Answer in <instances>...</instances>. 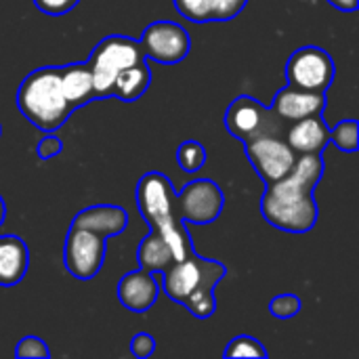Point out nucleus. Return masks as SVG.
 I'll use <instances>...</instances> for the list:
<instances>
[{
	"mask_svg": "<svg viewBox=\"0 0 359 359\" xmlns=\"http://www.w3.org/2000/svg\"><path fill=\"white\" fill-rule=\"evenodd\" d=\"M324 160L322 154L297 156L292 170L269 183L261 198L263 219L288 233H307L318 223V204L313 189L322 181Z\"/></svg>",
	"mask_w": 359,
	"mask_h": 359,
	"instance_id": "f257e3e1",
	"label": "nucleus"
},
{
	"mask_svg": "<svg viewBox=\"0 0 359 359\" xmlns=\"http://www.w3.org/2000/svg\"><path fill=\"white\" fill-rule=\"evenodd\" d=\"M162 276L166 297L183 305L194 318L206 320L217 311L215 288L227 276V267L219 261L202 259L191 250L183 261L172 263Z\"/></svg>",
	"mask_w": 359,
	"mask_h": 359,
	"instance_id": "f03ea898",
	"label": "nucleus"
},
{
	"mask_svg": "<svg viewBox=\"0 0 359 359\" xmlns=\"http://www.w3.org/2000/svg\"><path fill=\"white\" fill-rule=\"evenodd\" d=\"M175 200L177 194L166 175L147 172L139 179L135 202L141 217L147 221L154 233L166 240V244L175 255V261H183L194 250V244L187 229L183 227V221L177 215Z\"/></svg>",
	"mask_w": 359,
	"mask_h": 359,
	"instance_id": "7ed1b4c3",
	"label": "nucleus"
},
{
	"mask_svg": "<svg viewBox=\"0 0 359 359\" xmlns=\"http://www.w3.org/2000/svg\"><path fill=\"white\" fill-rule=\"evenodd\" d=\"M17 109L44 133H55L67 122L74 109L63 95L57 65L38 67L23 78L17 90Z\"/></svg>",
	"mask_w": 359,
	"mask_h": 359,
	"instance_id": "20e7f679",
	"label": "nucleus"
},
{
	"mask_svg": "<svg viewBox=\"0 0 359 359\" xmlns=\"http://www.w3.org/2000/svg\"><path fill=\"white\" fill-rule=\"evenodd\" d=\"M139 61H145V53L139 40L120 34L103 38L86 59V65L93 76L95 99L111 97L114 80L118 78V74Z\"/></svg>",
	"mask_w": 359,
	"mask_h": 359,
	"instance_id": "39448f33",
	"label": "nucleus"
},
{
	"mask_svg": "<svg viewBox=\"0 0 359 359\" xmlns=\"http://www.w3.org/2000/svg\"><path fill=\"white\" fill-rule=\"evenodd\" d=\"M286 128L288 126L263 130L242 141L246 158L250 160L252 168L267 185L286 177L297 162V154L286 141Z\"/></svg>",
	"mask_w": 359,
	"mask_h": 359,
	"instance_id": "423d86ee",
	"label": "nucleus"
},
{
	"mask_svg": "<svg viewBox=\"0 0 359 359\" xmlns=\"http://www.w3.org/2000/svg\"><path fill=\"white\" fill-rule=\"evenodd\" d=\"M107 238L95 233L86 227L69 225L63 246V265L69 276L76 280H93L99 276L105 252H107Z\"/></svg>",
	"mask_w": 359,
	"mask_h": 359,
	"instance_id": "0eeeda50",
	"label": "nucleus"
},
{
	"mask_svg": "<svg viewBox=\"0 0 359 359\" xmlns=\"http://www.w3.org/2000/svg\"><path fill=\"white\" fill-rule=\"evenodd\" d=\"M334 61L320 46H301L286 61V80L290 86L311 93H326L334 82Z\"/></svg>",
	"mask_w": 359,
	"mask_h": 359,
	"instance_id": "6e6552de",
	"label": "nucleus"
},
{
	"mask_svg": "<svg viewBox=\"0 0 359 359\" xmlns=\"http://www.w3.org/2000/svg\"><path fill=\"white\" fill-rule=\"evenodd\" d=\"M225 206V196L221 187L210 179H196L187 183L175 200L177 215L183 223L208 225L215 223Z\"/></svg>",
	"mask_w": 359,
	"mask_h": 359,
	"instance_id": "1a4fd4ad",
	"label": "nucleus"
},
{
	"mask_svg": "<svg viewBox=\"0 0 359 359\" xmlns=\"http://www.w3.org/2000/svg\"><path fill=\"white\" fill-rule=\"evenodd\" d=\"M145 59H151L162 65L181 63L191 48L189 34L183 25L172 21H154L149 23L139 40Z\"/></svg>",
	"mask_w": 359,
	"mask_h": 359,
	"instance_id": "9d476101",
	"label": "nucleus"
},
{
	"mask_svg": "<svg viewBox=\"0 0 359 359\" xmlns=\"http://www.w3.org/2000/svg\"><path fill=\"white\" fill-rule=\"evenodd\" d=\"M284 126H288V122L280 120L269 107H265L259 99L248 95L236 97L225 111V128L229 130L231 137L240 141H246L263 130L284 128Z\"/></svg>",
	"mask_w": 359,
	"mask_h": 359,
	"instance_id": "9b49d317",
	"label": "nucleus"
},
{
	"mask_svg": "<svg viewBox=\"0 0 359 359\" xmlns=\"http://www.w3.org/2000/svg\"><path fill=\"white\" fill-rule=\"evenodd\" d=\"M328 105V99H326V93H311V90H301V88H294L290 84H286L282 90H278V95L273 97V103H271V111L284 120V122H297L301 118H307V116H318L326 109Z\"/></svg>",
	"mask_w": 359,
	"mask_h": 359,
	"instance_id": "f8f14e48",
	"label": "nucleus"
},
{
	"mask_svg": "<svg viewBox=\"0 0 359 359\" xmlns=\"http://www.w3.org/2000/svg\"><path fill=\"white\" fill-rule=\"evenodd\" d=\"M118 301L133 313H147L158 301L160 286L151 271L139 267L118 282Z\"/></svg>",
	"mask_w": 359,
	"mask_h": 359,
	"instance_id": "ddd939ff",
	"label": "nucleus"
},
{
	"mask_svg": "<svg viewBox=\"0 0 359 359\" xmlns=\"http://www.w3.org/2000/svg\"><path fill=\"white\" fill-rule=\"evenodd\" d=\"M286 141L297 156L322 154L330 145V126L324 122L322 114L307 116L288 124Z\"/></svg>",
	"mask_w": 359,
	"mask_h": 359,
	"instance_id": "4468645a",
	"label": "nucleus"
},
{
	"mask_svg": "<svg viewBox=\"0 0 359 359\" xmlns=\"http://www.w3.org/2000/svg\"><path fill=\"white\" fill-rule=\"evenodd\" d=\"M172 2L177 13L194 23L229 21L238 17L248 4V0H172Z\"/></svg>",
	"mask_w": 359,
	"mask_h": 359,
	"instance_id": "2eb2a0df",
	"label": "nucleus"
},
{
	"mask_svg": "<svg viewBox=\"0 0 359 359\" xmlns=\"http://www.w3.org/2000/svg\"><path fill=\"white\" fill-rule=\"evenodd\" d=\"M72 225L86 227L95 233H101L103 238H114L128 227V212L114 204H97L80 210Z\"/></svg>",
	"mask_w": 359,
	"mask_h": 359,
	"instance_id": "dca6fc26",
	"label": "nucleus"
},
{
	"mask_svg": "<svg viewBox=\"0 0 359 359\" xmlns=\"http://www.w3.org/2000/svg\"><path fill=\"white\" fill-rule=\"evenodd\" d=\"M29 267V250L17 236H0V286L19 284Z\"/></svg>",
	"mask_w": 359,
	"mask_h": 359,
	"instance_id": "f3484780",
	"label": "nucleus"
},
{
	"mask_svg": "<svg viewBox=\"0 0 359 359\" xmlns=\"http://www.w3.org/2000/svg\"><path fill=\"white\" fill-rule=\"evenodd\" d=\"M59 74H61L63 95H65V99H67V103L72 105L74 111L95 99V95H93V76H90V69H88L86 61L84 63L61 65Z\"/></svg>",
	"mask_w": 359,
	"mask_h": 359,
	"instance_id": "a211bd4d",
	"label": "nucleus"
},
{
	"mask_svg": "<svg viewBox=\"0 0 359 359\" xmlns=\"http://www.w3.org/2000/svg\"><path fill=\"white\" fill-rule=\"evenodd\" d=\"M149 84H151V72H149V65L145 59V61H139L118 74V78L114 80L111 97H116L120 101H137L139 97H143L147 93Z\"/></svg>",
	"mask_w": 359,
	"mask_h": 359,
	"instance_id": "6ab92c4d",
	"label": "nucleus"
},
{
	"mask_svg": "<svg viewBox=\"0 0 359 359\" xmlns=\"http://www.w3.org/2000/svg\"><path fill=\"white\" fill-rule=\"evenodd\" d=\"M137 261L139 267L151 271V273H164L175 261V255L170 250V246L166 244V240L154 231H149L143 242L137 248Z\"/></svg>",
	"mask_w": 359,
	"mask_h": 359,
	"instance_id": "aec40b11",
	"label": "nucleus"
},
{
	"mask_svg": "<svg viewBox=\"0 0 359 359\" xmlns=\"http://www.w3.org/2000/svg\"><path fill=\"white\" fill-rule=\"evenodd\" d=\"M177 164L181 166V170L194 175L198 172L204 164H206V149L200 141H183L177 149Z\"/></svg>",
	"mask_w": 359,
	"mask_h": 359,
	"instance_id": "412c9836",
	"label": "nucleus"
},
{
	"mask_svg": "<svg viewBox=\"0 0 359 359\" xmlns=\"http://www.w3.org/2000/svg\"><path fill=\"white\" fill-rule=\"evenodd\" d=\"M330 143L345 151V154H353L359 147V135H358V120H343L339 122L334 128H330Z\"/></svg>",
	"mask_w": 359,
	"mask_h": 359,
	"instance_id": "4be33fe9",
	"label": "nucleus"
},
{
	"mask_svg": "<svg viewBox=\"0 0 359 359\" xmlns=\"http://www.w3.org/2000/svg\"><path fill=\"white\" fill-rule=\"evenodd\" d=\"M225 358H255V359H265L267 358V349L263 347L261 341L252 339V337H236L229 341V345L223 351Z\"/></svg>",
	"mask_w": 359,
	"mask_h": 359,
	"instance_id": "5701e85b",
	"label": "nucleus"
},
{
	"mask_svg": "<svg viewBox=\"0 0 359 359\" xmlns=\"http://www.w3.org/2000/svg\"><path fill=\"white\" fill-rule=\"evenodd\" d=\"M269 313L278 320H290L301 313V299L297 294H278L269 301Z\"/></svg>",
	"mask_w": 359,
	"mask_h": 359,
	"instance_id": "b1692460",
	"label": "nucleus"
},
{
	"mask_svg": "<svg viewBox=\"0 0 359 359\" xmlns=\"http://www.w3.org/2000/svg\"><path fill=\"white\" fill-rule=\"evenodd\" d=\"M15 358L19 359H48L50 358V351H48V345L40 339V337H23L19 343H17V349H15Z\"/></svg>",
	"mask_w": 359,
	"mask_h": 359,
	"instance_id": "393cba45",
	"label": "nucleus"
},
{
	"mask_svg": "<svg viewBox=\"0 0 359 359\" xmlns=\"http://www.w3.org/2000/svg\"><path fill=\"white\" fill-rule=\"evenodd\" d=\"M80 4V0H34V6L50 17H59L65 15L69 11H74Z\"/></svg>",
	"mask_w": 359,
	"mask_h": 359,
	"instance_id": "a878e982",
	"label": "nucleus"
},
{
	"mask_svg": "<svg viewBox=\"0 0 359 359\" xmlns=\"http://www.w3.org/2000/svg\"><path fill=\"white\" fill-rule=\"evenodd\" d=\"M154 349H156V339H154L149 332H139V334H135L133 341H130V353H133L135 358H149V355L154 353Z\"/></svg>",
	"mask_w": 359,
	"mask_h": 359,
	"instance_id": "bb28decb",
	"label": "nucleus"
},
{
	"mask_svg": "<svg viewBox=\"0 0 359 359\" xmlns=\"http://www.w3.org/2000/svg\"><path fill=\"white\" fill-rule=\"evenodd\" d=\"M61 149H63V141L53 133H46V137L36 145V151L42 160H50V158L59 156Z\"/></svg>",
	"mask_w": 359,
	"mask_h": 359,
	"instance_id": "cd10ccee",
	"label": "nucleus"
},
{
	"mask_svg": "<svg viewBox=\"0 0 359 359\" xmlns=\"http://www.w3.org/2000/svg\"><path fill=\"white\" fill-rule=\"evenodd\" d=\"M337 11H343V13H353L358 11L359 0H328Z\"/></svg>",
	"mask_w": 359,
	"mask_h": 359,
	"instance_id": "c85d7f7f",
	"label": "nucleus"
},
{
	"mask_svg": "<svg viewBox=\"0 0 359 359\" xmlns=\"http://www.w3.org/2000/svg\"><path fill=\"white\" fill-rule=\"evenodd\" d=\"M4 217H6V206H4V200L0 196V225L4 223Z\"/></svg>",
	"mask_w": 359,
	"mask_h": 359,
	"instance_id": "c756f323",
	"label": "nucleus"
},
{
	"mask_svg": "<svg viewBox=\"0 0 359 359\" xmlns=\"http://www.w3.org/2000/svg\"><path fill=\"white\" fill-rule=\"evenodd\" d=\"M0 135H2V128H0Z\"/></svg>",
	"mask_w": 359,
	"mask_h": 359,
	"instance_id": "7c9ffc66",
	"label": "nucleus"
}]
</instances>
